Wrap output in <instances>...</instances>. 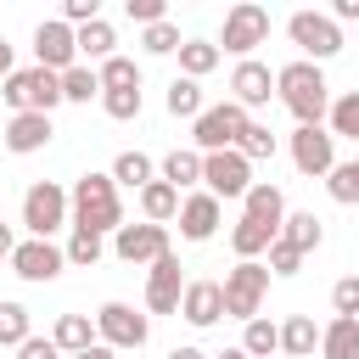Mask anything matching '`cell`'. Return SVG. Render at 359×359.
I'll list each match as a JSON object with an SVG mask.
<instances>
[{"instance_id":"6da1fadb","label":"cell","mask_w":359,"mask_h":359,"mask_svg":"<svg viewBox=\"0 0 359 359\" xmlns=\"http://www.w3.org/2000/svg\"><path fill=\"white\" fill-rule=\"evenodd\" d=\"M67 219H73V230H90V236L118 230V224H123V202H118L112 174H84V180H73V191H67Z\"/></svg>"},{"instance_id":"7a4b0ae2","label":"cell","mask_w":359,"mask_h":359,"mask_svg":"<svg viewBox=\"0 0 359 359\" xmlns=\"http://www.w3.org/2000/svg\"><path fill=\"white\" fill-rule=\"evenodd\" d=\"M325 90H331V84H325V73H320L314 62H286V67L275 73V95L286 101V112H292L297 123H320V118H325V107H331Z\"/></svg>"},{"instance_id":"3957f363","label":"cell","mask_w":359,"mask_h":359,"mask_svg":"<svg viewBox=\"0 0 359 359\" xmlns=\"http://www.w3.org/2000/svg\"><path fill=\"white\" fill-rule=\"evenodd\" d=\"M6 107L11 112H45L50 118V107L62 101V73H50V67H11V79H6Z\"/></svg>"},{"instance_id":"277c9868","label":"cell","mask_w":359,"mask_h":359,"mask_svg":"<svg viewBox=\"0 0 359 359\" xmlns=\"http://www.w3.org/2000/svg\"><path fill=\"white\" fill-rule=\"evenodd\" d=\"M252 118L236 107V101H219V107H202L196 112V123H191V140H196V151L208 157V151H236V140H241V129H247Z\"/></svg>"},{"instance_id":"5b68a950","label":"cell","mask_w":359,"mask_h":359,"mask_svg":"<svg viewBox=\"0 0 359 359\" xmlns=\"http://www.w3.org/2000/svg\"><path fill=\"white\" fill-rule=\"evenodd\" d=\"M219 292H224V314H230V320H258V303H264V292H269V269H264L258 258H247V264H236V269L219 280Z\"/></svg>"},{"instance_id":"8992f818","label":"cell","mask_w":359,"mask_h":359,"mask_svg":"<svg viewBox=\"0 0 359 359\" xmlns=\"http://www.w3.org/2000/svg\"><path fill=\"white\" fill-rule=\"evenodd\" d=\"M286 34H292V45L303 50V62H314V67L342 50V28H337L325 11H292V17H286Z\"/></svg>"},{"instance_id":"52a82bcc","label":"cell","mask_w":359,"mask_h":359,"mask_svg":"<svg viewBox=\"0 0 359 359\" xmlns=\"http://www.w3.org/2000/svg\"><path fill=\"white\" fill-rule=\"evenodd\" d=\"M264 39H269V11H264L258 0H241V6L224 11V50H230V56L247 62Z\"/></svg>"},{"instance_id":"ba28073f","label":"cell","mask_w":359,"mask_h":359,"mask_svg":"<svg viewBox=\"0 0 359 359\" xmlns=\"http://www.w3.org/2000/svg\"><path fill=\"white\" fill-rule=\"evenodd\" d=\"M22 224L34 230V241H50V230L67 224V191L50 185V180L28 185V196H22Z\"/></svg>"},{"instance_id":"9c48e42d","label":"cell","mask_w":359,"mask_h":359,"mask_svg":"<svg viewBox=\"0 0 359 359\" xmlns=\"http://www.w3.org/2000/svg\"><path fill=\"white\" fill-rule=\"evenodd\" d=\"M202 185H208V196H247L252 163L241 151H208L202 157Z\"/></svg>"},{"instance_id":"30bf717a","label":"cell","mask_w":359,"mask_h":359,"mask_svg":"<svg viewBox=\"0 0 359 359\" xmlns=\"http://www.w3.org/2000/svg\"><path fill=\"white\" fill-rule=\"evenodd\" d=\"M95 337H101L107 348H146L151 325H146V314H135L129 303H101V314H95Z\"/></svg>"},{"instance_id":"8fae6325","label":"cell","mask_w":359,"mask_h":359,"mask_svg":"<svg viewBox=\"0 0 359 359\" xmlns=\"http://www.w3.org/2000/svg\"><path fill=\"white\" fill-rule=\"evenodd\" d=\"M292 163H297V174H331V168H337V140H331V129L297 123V129H292Z\"/></svg>"},{"instance_id":"7c38bea8","label":"cell","mask_w":359,"mask_h":359,"mask_svg":"<svg viewBox=\"0 0 359 359\" xmlns=\"http://www.w3.org/2000/svg\"><path fill=\"white\" fill-rule=\"evenodd\" d=\"M112 252L123 264H157L168 252V224H118L112 230Z\"/></svg>"},{"instance_id":"4fadbf2b","label":"cell","mask_w":359,"mask_h":359,"mask_svg":"<svg viewBox=\"0 0 359 359\" xmlns=\"http://www.w3.org/2000/svg\"><path fill=\"white\" fill-rule=\"evenodd\" d=\"M34 56H39V67H50V73H67V67H79L73 28H67L62 17H45V22L34 28Z\"/></svg>"},{"instance_id":"5bb4252c","label":"cell","mask_w":359,"mask_h":359,"mask_svg":"<svg viewBox=\"0 0 359 359\" xmlns=\"http://www.w3.org/2000/svg\"><path fill=\"white\" fill-rule=\"evenodd\" d=\"M180 297H185V280H180V258L163 252L151 264V280H146V309L151 314H180Z\"/></svg>"},{"instance_id":"9a60e30c","label":"cell","mask_w":359,"mask_h":359,"mask_svg":"<svg viewBox=\"0 0 359 359\" xmlns=\"http://www.w3.org/2000/svg\"><path fill=\"white\" fill-rule=\"evenodd\" d=\"M230 90H236L230 101H236L241 112H252V107H269V95H275V73H269L264 62H252V56H247V62H236V73H230Z\"/></svg>"},{"instance_id":"2e32d148","label":"cell","mask_w":359,"mask_h":359,"mask_svg":"<svg viewBox=\"0 0 359 359\" xmlns=\"http://www.w3.org/2000/svg\"><path fill=\"white\" fill-rule=\"evenodd\" d=\"M62 247H50V241H17V252H11V269L22 275V280H56L62 275Z\"/></svg>"},{"instance_id":"e0dca14e","label":"cell","mask_w":359,"mask_h":359,"mask_svg":"<svg viewBox=\"0 0 359 359\" xmlns=\"http://www.w3.org/2000/svg\"><path fill=\"white\" fill-rule=\"evenodd\" d=\"M180 236L185 241H208L213 230H219V196H208V191H196V196H185L180 202Z\"/></svg>"},{"instance_id":"ac0fdd59","label":"cell","mask_w":359,"mask_h":359,"mask_svg":"<svg viewBox=\"0 0 359 359\" xmlns=\"http://www.w3.org/2000/svg\"><path fill=\"white\" fill-rule=\"evenodd\" d=\"M180 314H185L191 325H213V320H224V292H219V280H185Z\"/></svg>"},{"instance_id":"d6986e66","label":"cell","mask_w":359,"mask_h":359,"mask_svg":"<svg viewBox=\"0 0 359 359\" xmlns=\"http://www.w3.org/2000/svg\"><path fill=\"white\" fill-rule=\"evenodd\" d=\"M50 135H56V129H50L45 112H11V123H6V151L28 157V151H39Z\"/></svg>"},{"instance_id":"ffe728a7","label":"cell","mask_w":359,"mask_h":359,"mask_svg":"<svg viewBox=\"0 0 359 359\" xmlns=\"http://www.w3.org/2000/svg\"><path fill=\"white\" fill-rule=\"evenodd\" d=\"M241 219H252V224H264V230H275L280 236V219H286V196L275 191V185H247V196H241Z\"/></svg>"},{"instance_id":"44dd1931","label":"cell","mask_w":359,"mask_h":359,"mask_svg":"<svg viewBox=\"0 0 359 359\" xmlns=\"http://www.w3.org/2000/svg\"><path fill=\"white\" fill-rule=\"evenodd\" d=\"M140 213H146V224H168V219L180 213V191H174L168 180L140 185Z\"/></svg>"},{"instance_id":"7402d4cb","label":"cell","mask_w":359,"mask_h":359,"mask_svg":"<svg viewBox=\"0 0 359 359\" xmlns=\"http://www.w3.org/2000/svg\"><path fill=\"white\" fill-rule=\"evenodd\" d=\"M320 353L325 359H359V320H331L325 331H320Z\"/></svg>"},{"instance_id":"603a6c76","label":"cell","mask_w":359,"mask_h":359,"mask_svg":"<svg viewBox=\"0 0 359 359\" xmlns=\"http://www.w3.org/2000/svg\"><path fill=\"white\" fill-rule=\"evenodd\" d=\"M280 241H286L292 252H314V247L325 241V230H320L314 213H286V219H280Z\"/></svg>"},{"instance_id":"cb8c5ba5","label":"cell","mask_w":359,"mask_h":359,"mask_svg":"<svg viewBox=\"0 0 359 359\" xmlns=\"http://www.w3.org/2000/svg\"><path fill=\"white\" fill-rule=\"evenodd\" d=\"M73 45H79V56L107 62V56H112V45H118V34H112V22H107V17H95V22H84V28H73Z\"/></svg>"},{"instance_id":"d4e9b609","label":"cell","mask_w":359,"mask_h":359,"mask_svg":"<svg viewBox=\"0 0 359 359\" xmlns=\"http://www.w3.org/2000/svg\"><path fill=\"white\" fill-rule=\"evenodd\" d=\"M320 348V331H314V320L309 314H292L286 325H280V353H292V359H309Z\"/></svg>"},{"instance_id":"484cf974","label":"cell","mask_w":359,"mask_h":359,"mask_svg":"<svg viewBox=\"0 0 359 359\" xmlns=\"http://www.w3.org/2000/svg\"><path fill=\"white\" fill-rule=\"evenodd\" d=\"M50 342H56L62 353H79V348H90V342H95V331H90V320H84V314H56Z\"/></svg>"},{"instance_id":"4316f807","label":"cell","mask_w":359,"mask_h":359,"mask_svg":"<svg viewBox=\"0 0 359 359\" xmlns=\"http://www.w3.org/2000/svg\"><path fill=\"white\" fill-rule=\"evenodd\" d=\"M219 45H208V39H180V67H185V79H202V73H213L219 67Z\"/></svg>"},{"instance_id":"83f0119b","label":"cell","mask_w":359,"mask_h":359,"mask_svg":"<svg viewBox=\"0 0 359 359\" xmlns=\"http://www.w3.org/2000/svg\"><path fill=\"white\" fill-rule=\"evenodd\" d=\"M275 348H280V325H269L264 314L247 320V331H241V353H247V359H269Z\"/></svg>"},{"instance_id":"f1b7e54d","label":"cell","mask_w":359,"mask_h":359,"mask_svg":"<svg viewBox=\"0 0 359 359\" xmlns=\"http://www.w3.org/2000/svg\"><path fill=\"white\" fill-rule=\"evenodd\" d=\"M95 79H101V90H140V67L129 56H118V50L95 67Z\"/></svg>"},{"instance_id":"f546056e","label":"cell","mask_w":359,"mask_h":359,"mask_svg":"<svg viewBox=\"0 0 359 359\" xmlns=\"http://www.w3.org/2000/svg\"><path fill=\"white\" fill-rule=\"evenodd\" d=\"M269 241H275V230H264V224H252V219H241L236 230H230V247H236V258L247 264V258H258V252H269Z\"/></svg>"},{"instance_id":"4dcf8cb0","label":"cell","mask_w":359,"mask_h":359,"mask_svg":"<svg viewBox=\"0 0 359 359\" xmlns=\"http://www.w3.org/2000/svg\"><path fill=\"white\" fill-rule=\"evenodd\" d=\"M163 180L180 191V185H196L202 180V151H168L163 157Z\"/></svg>"},{"instance_id":"1f68e13d","label":"cell","mask_w":359,"mask_h":359,"mask_svg":"<svg viewBox=\"0 0 359 359\" xmlns=\"http://www.w3.org/2000/svg\"><path fill=\"white\" fill-rule=\"evenodd\" d=\"M112 185H129V191L151 185V157H146V151H123V157L112 163Z\"/></svg>"},{"instance_id":"d6a6232c","label":"cell","mask_w":359,"mask_h":359,"mask_svg":"<svg viewBox=\"0 0 359 359\" xmlns=\"http://www.w3.org/2000/svg\"><path fill=\"white\" fill-rule=\"evenodd\" d=\"M325 191H331V202H359V157H348V163H337L331 174H325Z\"/></svg>"},{"instance_id":"836d02e7","label":"cell","mask_w":359,"mask_h":359,"mask_svg":"<svg viewBox=\"0 0 359 359\" xmlns=\"http://www.w3.org/2000/svg\"><path fill=\"white\" fill-rule=\"evenodd\" d=\"M34 331H28V309L22 303H0V348H22Z\"/></svg>"},{"instance_id":"e575fe53","label":"cell","mask_w":359,"mask_h":359,"mask_svg":"<svg viewBox=\"0 0 359 359\" xmlns=\"http://www.w3.org/2000/svg\"><path fill=\"white\" fill-rule=\"evenodd\" d=\"M337 135L359 140V90H348V95L331 101V140H337Z\"/></svg>"},{"instance_id":"d590c367","label":"cell","mask_w":359,"mask_h":359,"mask_svg":"<svg viewBox=\"0 0 359 359\" xmlns=\"http://www.w3.org/2000/svg\"><path fill=\"white\" fill-rule=\"evenodd\" d=\"M168 112L196 123V112H202V90H196V79H174V84H168Z\"/></svg>"},{"instance_id":"8d00e7d4","label":"cell","mask_w":359,"mask_h":359,"mask_svg":"<svg viewBox=\"0 0 359 359\" xmlns=\"http://www.w3.org/2000/svg\"><path fill=\"white\" fill-rule=\"evenodd\" d=\"M236 151H241L247 163L275 157V129H269V123H247V129H241V140H236Z\"/></svg>"},{"instance_id":"74e56055","label":"cell","mask_w":359,"mask_h":359,"mask_svg":"<svg viewBox=\"0 0 359 359\" xmlns=\"http://www.w3.org/2000/svg\"><path fill=\"white\" fill-rule=\"evenodd\" d=\"M95 90H101L95 67H84V62H79V67H67V73H62V101H90Z\"/></svg>"},{"instance_id":"f35d334b","label":"cell","mask_w":359,"mask_h":359,"mask_svg":"<svg viewBox=\"0 0 359 359\" xmlns=\"http://www.w3.org/2000/svg\"><path fill=\"white\" fill-rule=\"evenodd\" d=\"M62 258H67V264H79V269H90V264L101 258V236L73 230V236H67V247H62Z\"/></svg>"},{"instance_id":"ab89813d","label":"cell","mask_w":359,"mask_h":359,"mask_svg":"<svg viewBox=\"0 0 359 359\" xmlns=\"http://www.w3.org/2000/svg\"><path fill=\"white\" fill-rule=\"evenodd\" d=\"M140 45H146L151 56H168V50H180V28H174V22L163 17V22H151V28L140 34Z\"/></svg>"},{"instance_id":"60d3db41","label":"cell","mask_w":359,"mask_h":359,"mask_svg":"<svg viewBox=\"0 0 359 359\" xmlns=\"http://www.w3.org/2000/svg\"><path fill=\"white\" fill-rule=\"evenodd\" d=\"M107 118H140V90H101Z\"/></svg>"},{"instance_id":"b9f144b4","label":"cell","mask_w":359,"mask_h":359,"mask_svg":"<svg viewBox=\"0 0 359 359\" xmlns=\"http://www.w3.org/2000/svg\"><path fill=\"white\" fill-rule=\"evenodd\" d=\"M331 303H337L342 320H359V275H342V280L331 286Z\"/></svg>"},{"instance_id":"7bdbcfd3","label":"cell","mask_w":359,"mask_h":359,"mask_svg":"<svg viewBox=\"0 0 359 359\" xmlns=\"http://www.w3.org/2000/svg\"><path fill=\"white\" fill-rule=\"evenodd\" d=\"M264 269H269V275H297V269H303V252H292V247L275 236V241H269V264H264Z\"/></svg>"},{"instance_id":"ee69618b","label":"cell","mask_w":359,"mask_h":359,"mask_svg":"<svg viewBox=\"0 0 359 359\" xmlns=\"http://www.w3.org/2000/svg\"><path fill=\"white\" fill-rule=\"evenodd\" d=\"M101 17V0H62V22L67 28H84V22H95Z\"/></svg>"},{"instance_id":"f6af8a7d","label":"cell","mask_w":359,"mask_h":359,"mask_svg":"<svg viewBox=\"0 0 359 359\" xmlns=\"http://www.w3.org/2000/svg\"><path fill=\"white\" fill-rule=\"evenodd\" d=\"M123 11H129V22H146V28L168 17V6H163V0H123Z\"/></svg>"},{"instance_id":"bcb514c9","label":"cell","mask_w":359,"mask_h":359,"mask_svg":"<svg viewBox=\"0 0 359 359\" xmlns=\"http://www.w3.org/2000/svg\"><path fill=\"white\" fill-rule=\"evenodd\" d=\"M17 359H62V348H56L50 337H28V342L17 348Z\"/></svg>"},{"instance_id":"7dc6e473","label":"cell","mask_w":359,"mask_h":359,"mask_svg":"<svg viewBox=\"0 0 359 359\" xmlns=\"http://www.w3.org/2000/svg\"><path fill=\"white\" fill-rule=\"evenodd\" d=\"M331 22H359V0H337L331 6Z\"/></svg>"},{"instance_id":"c3c4849f","label":"cell","mask_w":359,"mask_h":359,"mask_svg":"<svg viewBox=\"0 0 359 359\" xmlns=\"http://www.w3.org/2000/svg\"><path fill=\"white\" fill-rule=\"evenodd\" d=\"M67 359H112V348H107V342H90V348H79V353H67Z\"/></svg>"},{"instance_id":"681fc988","label":"cell","mask_w":359,"mask_h":359,"mask_svg":"<svg viewBox=\"0 0 359 359\" xmlns=\"http://www.w3.org/2000/svg\"><path fill=\"white\" fill-rule=\"evenodd\" d=\"M17 252V241H11V224H0V258H11Z\"/></svg>"},{"instance_id":"f907efd6","label":"cell","mask_w":359,"mask_h":359,"mask_svg":"<svg viewBox=\"0 0 359 359\" xmlns=\"http://www.w3.org/2000/svg\"><path fill=\"white\" fill-rule=\"evenodd\" d=\"M0 79H11V45L0 39Z\"/></svg>"},{"instance_id":"816d5d0a","label":"cell","mask_w":359,"mask_h":359,"mask_svg":"<svg viewBox=\"0 0 359 359\" xmlns=\"http://www.w3.org/2000/svg\"><path fill=\"white\" fill-rule=\"evenodd\" d=\"M168 359H208V353H202V348H174Z\"/></svg>"},{"instance_id":"f5cc1de1","label":"cell","mask_w":359,"mask_h":359,"mask_svg":"<svg viewBox=\"0 0 359 359\" xmlns=\"http://www.w3.org/2000/svg\"><path fill=\"white\" fill-rule=\"evenodd\" d=\"M208 359H247L241 348H219V353H208Z\"/></svg>"}]
</instances>
